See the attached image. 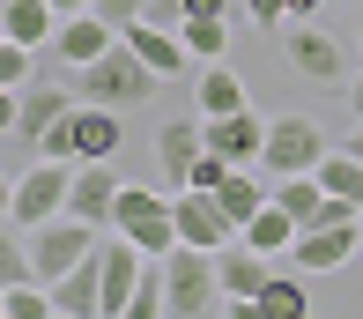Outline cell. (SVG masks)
Wrapping results in <instances>:
<instances>
[{
	"instance_id": "obj_1",
	"label": "cell",
	"mask_w": 363,
	"mask_h": 319,
	"mask_svg": "<svg viewBox=\"0 0 363 319\" xmlns=\"http://www.w3.org/2000/svg\"><path fill=\"white\" fill-rule=\"evenodd\" d=\"M163 297L171 312L163 319H223V267L208 245H171L163 253Z\"/></svg>"
},
{
	"instance_id": "obj_2",
	"label": "cell",
	"mask_w": 363,
	"mask_h": 319,
	"mask_svg": "<svg viewBox=\"0 0 363 319\" xmlns=\"http://www.w3.org/2000/svg\"><path fill=\"white\" fill-rule=\"evenodd\" d=\"M156 82H163V75H156V67H148L126 38L111 45L104 60L82 67V97H89V104H111V112H141L148 97H156Z\"/></svg>"
},
{
	"instance_id": "obj_3",
	"label": "cell",
	"mask_w": 363,
	"mask_h": 319,
	"mask_svg": "<svg viewBox=\"0 0 363 319\" xmlns=\"http://www.w3.org/2000/svg\"><path fill=\"white\" fill-rule=\"evenodd\" d=\"M67 193H74V163L67 156H38L8 186V230H38L52 215H67Z\"/></svg>"
},
{
	"instance_id": "obj_4",
	"label": "cell",
	"mask_w": 363,
	"mask_h": 319,
	"mask_svg": "<svg viewBox=\"0 0 363 319\" xmlns=\"http://www.w3.org/2000/svg\"><path fill=\"white\" fill-rule=\"evenodd\" d=\"M0 97H8V156L45 148L52 126L74 112V90H67V82H30V90H0Z\"/></svg>"
},
{
	"instance_id": "obj_5",
	"label": "cell",
	"mask_w": 363,
	"mask_h": 319,
	"mask_svg": "<svg viewBox=\"0 0 363 319\" xmlns=\"http://www.w3.org/2000/svg\"><path fill=\"white\" fill-rule=\"evenodd\" d=\"M119 238H134L148 260H163L178 245V200L171 193H148V186H119V215H111Z\"/></svg>"
},
{
	"instance_id": "obj_6",
	"label": "cell",
	"mask_w": 363,
	"mask_h": 319,
	"mask_svg": "<svg viewBox=\"0 0 363 319\" xmlns=\"http://www.w3.org/2000/svg\"><path fill=\"white\" fill-rule=\"evenodd\" d=\"M38 156H67V163H96V156H119V112L111 104H82L67 112V119L52 126V141L38 148Z\"/></svg>"
},
{
	"instance_id": "obj_7",
	"label": "cell",
	"mask_w": 363,
	"mask_h": 319,
	"mask_svg": "<svg viewBox=\"0 0 363 319\" xmlns=\"http://www.w3.org/2000/svg\"><path fill=\"white\" fill-rule=\"evenodd\" d=\"M15 238H30V267H38V282H60L67 267H82V260L96 253V223H82V215H52V223L15 230Z\"/></svg>"
},
{
	"instance_id": "obj_8",
	"label": "cell",
	"mask_w": 363,
	"mask_h": 319,
	"mask_svg": "<svg viewBox=\"0 0 363 319\" xmlns=\"http://www.w3.org/2000/svg\"><path fill=\"white\" fill-rule=\"evenodd\" d=\"M319 163H326V126L319 119H304V112L267 119V156H259L267 178H296V171H319Z\"/></svg>"
},
{
	"instance_id": "obj_9",
	"label": "cell",
	"mask_w": 363,
	"mask_h": 319,
	"mask_svg": "<svg viewBox=\"0 0 363 319\" xmlns=\"http://www.w3.org/2000/svg\"><path fill=\"white\" fill-rule=\"evenodd\" d=\"M216 267H223V319H259V282H267V253L259 245H245V238H230L223 253H216Z\"/></svg>"
},
{
	"instance_id": "obj_10",
	"label": "cell",
	"mask_w": 363,
	"mask_h": 319,
	"mask_svg": "<svg viewBox=\"0 0 363 319\" xmlns=\"http://www.w3.org/2000/svg\"><path fill=\"white\" fill-rule=\"evenodd\" d=\"M356 245H363L356 215H349V223H304V230H296V245H289V267H304V275H334Z\"/></svg>"
},
{
	"instance_id": "obj_11",
	"label": "cell",
	"mask_w": 363,
	"mask_h": 319,
	"mask_svg": "<svg viewBox=\"0 0 363 319\" xmlns=\"http://www.w3.org/2000/svg\"><path fill=\"white\" fill-rule=\"evenodd\" d=\"M178 245H208V253H223L230 238H238V223L223 215V200L216 193H193V186H178Z\"/></svg>"
},
{
	"instance_id": "obj_12",
	"label": "cell",
	"mask_w": 363,
	"mask_h": 319,
	"mask_svg": "<svg viewBox=\"0 0 363 319\" xmlns=\"http://www.w3.org/2000/svg\"><path fill=\"white\" fill-rule=\"evenodd\" d=\"M119 38L134 45V53H141L148 67H156L163 82H171V75H186V67H193V53H186V30H178V23H156V15H141V23H126Z\"/></svg>"
},
{
	"instance_id": "obj_13",
	"label": "cell",
	"mask_w": 363,
	"mask_h": 319,
	"mask_svg": "<svg viewBox=\"0 0 363 319\" xmlns=\"http://www.w3.org/2000/svg\"><path fill=\"white\" fill-rule=\"evenodd\" d=\"M67 215H82V223H96V230H104L111 215H119V171H111V156H96V163H74Z\"/></svg>"
},
{
	"instance_id": "obj_14",
	"label": "cell",
	"mask_w": 363,
	"mask_h": 319,
	"mask_svg": "<svg viewBox=\"0 0 363 319\" xmlns=\"http://www.w3.org/2000/svg\"><path fill=\"white\" fill-rule=\"evenodd\" d=\"M52 45H60V60H67L74 75H82L89 60H104L111 45H119V23H104L96 8H82V15H60V38H52Z\"/></svg>"
},
{
	"instance_id": "obj_15",
	"label": "cell",
	"mask_w": 363,
	"mask_h": 319,
	"mask_svg": "<svg viewBox=\"0 0 363 319\" xmlns=\"http://www.w3.org/2000/svg\"><path fill=\"white\" fill-rule=\"evenodd\" d=\"M141 275H148V253H141L134 238L104 245V319H126V305H134V290H141Z\"/></svg>"
},
{
	"instance_id": "obj_16",
	"label": "cell",
	"mask_w": 363,
	"mask_h": 319,
	"mask_svg": "<svg viewBox=\"0 0 363 319\" xmlns=\"http://www.w3.org/2000/svg\"><path fill=\"white\" fill-rule=\"evenodd\" d=\"M208 148H223L230 163H259V156H267V119H259L252 104L223 112V119H208Z\"/></svg>"
},
{
	"instance_id": "obj_17",
	"label": "cell",
	"mask_w": 363,
	"mask_h": 319,
	"mask_svg": "<svg viewBox=\"0 0 363 319\" xmlns=\"http://www.w3.org/2000/svg\"><path fill=\"white\" fill-rule=\"evenodd\" d=\"M289 67L304 82H349V60H341V45L326 38V30H311V23H296L289 30Z\"/></svg>"
},
{
	"instance_id": "obj_18",
	"label": "cell",
	"mask_w": 363,
	"mask_h": 319,
	"mask_svg": "<svg viewBox=\"0 0 363 319\" xmlns=\"http://www.w3.org/2000/svg\"><path fill=\"white\" fill-rule=\"evenodd\" d=\"M201 148H208V119H163L156 126V163H163V178H171V193L186 186V171H193Z\"/></svg>"
},
{
	"instance_id": "obj_19",
	"label": "cell",
	"mask_w": 363,
	"mask_h": 319,
	"mask_svg": "<svg viewBox=\"0 0 363 319\" xmlns=\"http://www.w3.org/2000/svg\"><path fill=\"white\" fill-rule=\"evenodd\" d=\"M216 200H223V215H230V223L245 230V223H252V215L274 200V186H267V171H259V163H238V171L216 186Z\"/></svg>"
},
{
	"instance_id": "obj_20",
	"label": "cell",
	"mask_w": 363,
	"mask_h": 319,
	"mask_svg": "<svg viewBox=\"0 0 363 319\" xmlns=\"http://www.w3.org/2000/svg\"><path fill=\"white\" fill-rule=\"evenodd\" d=\"M0 30H8L15 45L38 53V45L60 38V8H52V0H8V8H0Z\"/></svg>"
},
{
	"instance_id": "obj_21",
	"label": "cell",
	"mask_w": 363,
	"mask_h": 319,
	"mask_svg": "<svg viewBox=\"0 0 363 319\" xmlns=\"http://www.w3.org/2000/svg\"><path fill=\"white\" fill-rule=\"evenodd\" d=\"M296 230H304V223H296V215L282 208V200H267V208H259L252 223L238 230V238H245V245H259V253H267V260H289V245H296Z\"/></svg>"
},
{
	"instance_id": "obj_22",
	"label": "cell",
	"mask_w": 363,
	"mask_h": 319,
	"mask_svg": "<svg viewBox=\"0 0 363 319\" xmlns=\"http://www.w3.org/2000/svg\"><path fill=\"white\" fill-rule=\"evenodd\" d=\"M193 104H201V119H223V112H245V82L230 75L223 60L201 67V82H193Z\"/></svg>"
},
{
	"instance_id": "obj_23",
	"label": "cell",
	"mask_w": 363,
	"mask_h": 319,
	"mask_svg": "<svg viewBox=\"0 0 363 319\" xmlns=\"http://www.w3.org/2000/svg\"><path fill=\"white\" fill-rule=\"evenodd\" d=\"M259 319H304L311 312V290H304V267H296V275H267L259 282Z\"/></svg>"
},
{
	"instance_id": "obj_24",
	"label": "cell",
	"mask_w": 363,
	"mask_h": 319,
	"mask_svg": "<svg viewBox=\"0 0 363 319\" xmlns=\"http://www.w3.org/2000/svg\"><path fill=\"white\" fill-rule=\"evenodd\" d=\"M178 30H186L193 67H208V60H223V53H230V23H223V15H178Z\"/></svg>"
},
{
	"instance_id": "obj_25",
	"label": "cell",
	"mask_w": 363,
	"mask_h": 319,
	"mask_svg": "<svg viewBox=\"0 0 363 319\" xmlns=\"http://www.w3.org/2000/svg\"><path fill=\"white\" fill-rule=\"evenodd\" d=\"M230 171H238V163H230L223 148H201V156H193V171H186V186H193V193H216Z\"/></svg>"
},
{
	"instance_id": "obj_26",
	"label": "cell",
	"mask_w": 363,
	"mask_h": 319,
	"mask_svg": "<svg viewBox=\"0 0 363 319\" xmlns=\"http://www.w3.org/2000/svg\"><path fill=\"white\" fill-rule=\"evenodd\" d=\"M30 82H38V75H30V45H0V90H30Z\"/></svg>"
},
{
	"instance_id": "obj_27",
	"label": "cell",
	"mask_w": 363,
	"mask_h": 319,
	"mask_svg": "<svg viewBox=\"0 0 363 319\" xmlns=\"http://www.w3.org/2000/svg\"><path fill=\"white\" fill-rule=\"evenodd\" d=\"M148 8H156V0H96V15H104V23H119V30H126V23H141Z\"/></svg>"
},
{
	"instance_id": "obj_28",
	"label": "cell",
	"mask_w": 363,
	"mask_h": 319,
	"mask_svg": "<svg viewBox=\"0 0 363 319\" xmlns=\"http://www.w3.org/2000/svg\"><path fill=\"white\" fill-rule=\"evenodd\" d=\"M245 15H252L259 30H274V23H289V0H238Z\"/></svg>"
},
{
	"instance_id": "obj_29",
	"label": "cell",
	"mask_w": 363,
	"mask_h": 319,
	"mask_svg": "<svg viewBox=\"0 0 363 319\" xmlns=\"http://www.w3.org/2000/svg\"><path fill=\"white\" fill-rule=\"evenodd\" d=\"M238 0H186V15H230Z\"/></svg>"
},
{
	"instance_id": "obj_30",
	"label": "cell",
	"mask_w": 363,
	"mask_h": 319,
	"mask_svg": "<svg viewBox=\"0 0 363 319\" xmlns=\"http://www.w3.org/2000/svg\"><path fill=\"white\" fill-rule=\"evenodd\" d=\"M319 8H326V0H289V23H311Z\"/></svg>"
},
{
	"instance_id": "obj_31",
	"label": "cell",
	"mask_w": 363,
	"mask_h": 319,
	"mask_svg": "<svg viewBox=\"0 0 363 319\" xmlns=\"http://www.w3.org/2000/svg\"><path fill=\"white\" fill-rule=\"evenodd\" d=\"M341 90H349V104H356V119H363V75H349Z\"/></svg>"
},
{
	"instance_id": "obj_32",
	"label": "cell",
	"mask_w": 363,
	"mask_h": 319,
	"mask_svg": "<svg viewBox=\"0 0 363 319\" xmlns=\"http://www.w3.org/2000/svg\"><path fill=\"white\" fill-rule=\"evenodd\" d=\"M52 8H60V15H82V8H96V0H52Z\"/></svg>"
},
{
	"instance_id": "obj_33",
	"label": "cell",
	"mask_w": 363,
	"mask_h": 319,
	"mask_svg": "<svg viewBox=\"0 0 363 319\" xmlns=\"http://www.w3.org/2000/svg\"><path fill=\"white\" fill-rule=\"evenodd\" d=\"M349 156H363V119H356V134H349Z\"/></svg>"
},
{
	"instance_id": "obj_34",
	"label": "cell",
	"mask_w": 363,
	"mask_h": 319,
	"mask_svg": "<svg viewBox=\"0 0 363 319\" xmlns=\"http://www.w3.org/2000/svg\"><path fill=\"white\" fill-rule=\"evenodd\" d=\"M356 45H363V8H356Z\"/></svg>"
}]
</instances>
